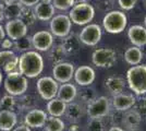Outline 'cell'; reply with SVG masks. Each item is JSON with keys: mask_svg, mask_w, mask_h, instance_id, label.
<instances>
[{"mask_svg": "<svg viewBox=\"0 0 146 131\" xmlns=\"http://www.w3.org/2000/svg\"><path fill=\"white\" fill-rule=\"evenodd\" d=\"M44 59L37 51H26L19 57L18 70L26 78H36L43 72Z\"/></svg>", "mask_w": 146, "mask_h": 131, "instance_id": "6da1fadb", "label": "cell"}, {"mask_svg": "<svg viewBox=\"0 0 146 131\" xmlns=\"http://www.w3.org/2000/svg\"><path fill=\"white\" fill-rule=\"evenodd\" d=\"M127 81L129 87L136 95L146 94V65H136L128 70Z\"/></svg>", "mask_w": 146, "mask_h": 131, "instance_id": "7a4b0ae2", "label": "cell"}, {"mask_svg": "<svg viewBox=\"0 0 146 131\" xmlns=\"http://www.w3.org/2000/svg\"><path fill=\"white\" fill-rule=\"evenodd\" d=\"M95 15L94 7L87 2L75 3L69 12V18L71 22L76 25H87L92 22Z\"/></svg>", "mask_w": 146, "mask_h": 131, "instance_id": "3957f363", "label": "cell"}, {"mask_svg": "<svg viewBox=\"0 0 146 131\" xmlns=\"http://www.w3.org/2000/svg\"><path fill=\"white\" fill-rule=\"evenodd\" d=\"M128 25V18L125 13L118 10L108 12L103 19V26L105 31L110 34H119L124 31Z\"/></svg>", "mask_w": 146, "mask_h": 131, "instance_id": "277c9868", "label": "cell"}, {"mask_svg": "<svg viewBox=\"0 0 146 131\" xmlns=\"http://www.w3.org/2000/svg\"><path fill=\"white\" fill-rule=\"evenodd\" d=\"M5 88L9 95L20 96L27 91V78L19 71L8 73L5 79Z\"/></svg>", "mask_w": 146, "mask_h": 131, "instance_id": "5b68a950", "label": "cell"}, {"mask_svg": "<svg viewBox=\"0 0 146 131\" xmlns=\"http://www.w3.org/2000/svg\"><path fill=\"white\" fill-rule=\"evenodd\" d=\"M37 92L39 93L40 97L45 100H50L55 98L58 93V82L51 76H43L40 78L36 84Z\"/></svg>", "mask_w": 146, "mask_h": 131, "instance_id": "8992f818", "label": "cell"}, {"mask_svg": "<svg viewBox=\"0 0 146 131\" xmlns=\"http://www.w3.org/2000/svg\"><path fill=\"white\" fill-rule=\"evenodd\" d=\"M92 61L99 68H111L117 61V54L111 48H99L93 53Z\"/></svg>", "mask_w": 146, "mask_h": 131, "instance_id": "52a82bcc", "label": "cell"}, {"mask_svg": "<svg viewBox=\"0 0 146 131\" xmlns=\"http://www.w3.org/2000/svg\"><path fill=\"white\" fill-rule=\"evenodd\" d=\"M72 22L70 18L66 14L56 15L50 20V31L51 34L57 37L64 38L71 32Z\"/></svg>", "mask_w": 146, "mask_h": 131, "instance_id": "ba28073f", "label": "cell"}, {"mask_svg": "<svg viewBox=\"0 0 146 131\" xmlns=\"http://www.w3.org/2000/svg\"><path fill=\"white\" fill-rule=\"evenodd\" d=\"M109 100L106 96H99L88 103L87 114L91 118H103L109 114Z\"/></svg>", "mask_w": 146, "mask_h": 131, "instance_id": "9c48e42d", "label": "cell"}, {"mask_svg": "<svg viewBox=\"0 0 146 131\" xmlns=\"http://www.w3.org/2000/svg\"><path fill=\"white\" fill-rule=\"evenodd\" d=\"M102 27L98 24H87L79 34L81 43L87 46H95L102 39Z\"/></svg>", "mask_w": 146, "mask_h": 131, "instance_id": "30bf717a", "label": "cell"}, {"mask_svg": "<svg viewBox=\"0 0 146 131\" xmlns=\"http://www.w3.org/2000/svg\"><path fill=\"white\" fill-rule=\"evenodd\" d=\"M27 25L20 19L10 20L6 24V34L11 41H18L27 35Z\"/></svg>", "mask_w": 146, "mask_h": 131, "instance_id": "8fae6325", "label": "cell"}, {"mask_svg": "<svg viewBox=\"0 0 146 131\" xmlns=\"http://www.w3.org/2000/svg\"><path fill=\"white\" fill-rule=\"evenodd\" d=\"M74 66L70 63H60L52 69L54 79L59 83H69L74 75Z\"/></svg>", "mask_w": 146, "mask_h": 131, "instance_id": "7c38bea8", "label": "cell"}, {"mask_svg": "<svg viewBox=\"0 0 146 131\" xmlns=\"http://www.w3.org/2000/svg\"><path fill=\"white\" fill-rule=\"evenodd\" d=\"M32 43L37 51H47L54 45V35L48 31H39L32 36Z\"/></svg>", "mask_w": 146, "mask_h": 131, "instance_id": "4fadbf2b", "label": "cell"}, {"mask_svg": "<svg viewBox=\"0 0 146 131\" xmlns=\"http://www.w3.org/2000/svg\"><path fill=\"white\" fill-rule=\"evenodd\" d=\"M19 57L12 50H2L0 51V68L3 69L7 73L15 72L18 70Z\"/></svg>", "mask_w": 146, "mask_h": 131, "instance_id": "5bb4252c", "label": "cell"}, {"mask_svg": "<svg viewBox=\"0 0 146 131\" xmlns=\"http://www.w3.org/2000/svg\"><path fill=\"white\" fill-rule=\"evenodd\" d=\"M74 80L81 86H88L95 81V71L90 66H81L74 71Z\"/></svg>", "mask_w": 146, "mask_h": 131, "instance_id": "9a60e30c", "label": "cell"}, {"mask_svg": "<svg viewBox=\"0 0 146 131\" xmlns=\"http://www.w3.org/2000/svg\"><path fill=\"white\" fill-rule=\"evenodd\" d=\"M48 118L46 112L42 109H31L25 115L24 122L30 128H43Z\"/></svg>", "mask_w": 146, "mask_h": 131, "instance_id": "2e32d148", "label": "cell"}, {"mask_svg": "<svg viewBox=\"0 0 146 131\" xmlns=\"http://www.w3.org/2000/svg\"><path fill=\"white\" fill-rule=\"evenodd\" d=\"M130 42L136 47H143L146 45V27L142 25H132L128 31Z\"/></svg>", "mask_w": 146, "mask_h": 131, "instance_id": "e0dca14e", "label": "cell"}, {"mask_svg": "<svg viewBox=\"0 0 146 131\" xmlns=\"http://www.w3.org/2000/svg\"><path fill=\"white\" fill-rule=\"evenodd\" d=\"M135 97H134L132 94H117L113 96V100H112V105L116 108L117 110L119 112H125L131 109L132 107L135 105Z\"/></svg>", "mask_w": 146, "mask_h": 131, "instance_id": "ac0fdd59", "label": "cell"}, {"mask_svg": "<svg viewBox=\"0 0 146 131\" xmlns=\"http://www.w3.org/2000/svg\"><path fill=\"white\" fill-rule=\"evenodd\" d=\"M22 8L23 5L20 2V0H5V6H3L5 19L8 21L19 19Z\"/></svg>", "mask_w": 146, "mask_h": 131, "instance_id": "d6986e66", "label": "cell"}, {"mask_svg": "<svg viewBox=\"0 0 146 131\" xmlns=\"http://www.w3.org/2000/svg\"><path fill=\"white\" fill-rule=\"evenodd\" d=\"M18 122V116L12 110H0V131H11Z\"/></svg>", "mask_w": 146, "mask_h": 131, "instance_id": "ffe728a7", "label": "cell"}, {"mask_svg": "<svg viewBox=\"0 0 146 131\" xmlns=\"http://www.w3.org/2000/svg\"><path fill=\"white\" fill-rule=\"evenodd\" d=\"M34 12L36 14V18L40 21H50L54 18L55 8L52 3H46L39 1L36 6L34 7Z\"/></svg>", "mask_w": 146, "mask_h": 131, "instance_id": "44dd1931", "label": "cell"}, {"mask_svg": "<svg viewBox=\"0 0 146 131\" xmlns=\"http://www.w3.org/2000/svg\"><path fill=\"white\" fill-rule=\"evenodd\" d=\"M78 90L71 83H63L61 86L58 88V93H57V98L64 102L66 104L72 103L74 98L76 97Z\"/></svg>", "mask_w": 146, "mask_h": 131, "instance_id": "7402d4cb", "label": "cell"}, {"mask_svg": "<svg viewBox=\"0 0 146 131\" xmlns=\"http://www.w3.org/2000/svg\"><path fill=\"white\" fill-rule=\"evenodd\" d=\"M62 47L66 51V55H68V56L78 54L80 48H81V41H80L79 36L74 33L69 34L68 36L63 38Z\"/></svg>", "mask_w": 146, "mask_h": 131, "instance_id": "603a6c76", "label": "cell"}, {"mask_svg": "<svg viewBox=\"0 0 146 131\" xmlns=\"http://www.w3.org/2000/svg\"><path fill=\"white\" fill-rule=\"evenodd\" d=\"M67 109V104L59 98H52L47 104V112L52 117H61L64 115Z\"/></svg>", "mask_w": 146, "mask_h": 131, "instance_id": "cb8c5ba5", "label": "cell"}, {"mask_svg": "<svg viewBox=\"0 0 146 131\" xmlns=\"http://www.w3.org/2000/svg\"><path fill=\"white\" fill-rule=\"evenodd\" d=\"M142 59H143V53L140 47L132 46V47L128 48L124 53V60L131 66L140 65Z\"/></svg>", "mask_w": 146, "mask_h": 131, "instance_id": "d4e9b609", "label": "cell"}, {"mask_svg": "<svg viewBox=\"0 0 146 131\" xmlns=\"http://www.w3.org/2000/svg\"><path fill=\"white\" fill-rule=\"evenodd\" d=\"M124 86L125 85H124L123 79L119 78V76H109L106 80V87L113 96L117 94L122 93L124 90Z\"/></svg>", "mask_w": 146, "mask_h": 131, "instance_id": "484cf974", "label": "cell"}, {"mask_svg": "<svg viewBox=\"0 0 146 131\" xmlns=\"http://www.w3.org/2000/svg\"><path fill=\"white\" fill-rule=\"evenodd\" d=\"M64 115L70 122H76L82 116V107L76 103H69L67 104Z\"/></svg>", "mask_w": 146, "mask_h": 131, "instance_id": "4316f807", "label": "cell"}, {"mask_svg": "<svg viewBox=\"0 0 146 131\" xmlns=\"http://www.w3.org/2000/svg\"><path fill=\"white\" fill-rule=\"evenodd\" d=\"M66 51L63 49L62 45H57L51 47V49L49 50L48 58L50 63L54 65H58L60 63H63V59L66 58Z\"/></svg>", "mask_w": 146, "mask_h": 131, "instance_id": "83f0119b", "label": "cell"}, {"mask_svg": "<svg viewBox=\"0 0 146 131\" xmlns=\"http://www.w3.org/2000/svg\"><path fill=\"white\" fill-rule=\"evenodd\" d=\"M64 128L66 125L63 120H61L59 117H52V116L47 118L44 126L45 131H63Z\"/></svg>", "mask_w": 146, "mask_h": 131, "instance_id": "f1b7e54d", "label": "cell"}, {"mask_svg": "<svg viewBox=\"0 0 146 131\" xmlns=\"http://www.w3.org/2000/svg\"><path fill=\"white\" fill-rule=\"evenodd\" d=\"M19 19L21 20V21H23L27 26H32V25L35 24L37 18H36L35 12H34V9H32L31 7L23 6Z\"/></svg>", "mask_w": 146, "mask_h": 131, "instance_id": "f546056e", "label": "cell"}, {"mask_svg": "<svg viewBox=\"0 0 146 131\" xmlns=\"http://www.w3.org/2000/svg\"><path fill=\"white\" fill-rule=\"evenodd\" d=\"M13 48L20 51V53H26V51H30L33 48V43H32V37L25 35L24 37L20 38L18 41H14L13 42Z\"/></svg>", "mask_w": 146, "mask_h": 131, "instance_id": "4dcf8cb0", "label": "cell"}, {"mask_svg": "<svg viewBox=\"0 0 146 131\" xmlns=\"http://www.w3.org/2000/svg\"><path fill=\"white\" fill-rule=\"evenodd\" d=\"M35 105V98L31 94H22L20 95V98L17 100V106L23 109H32Z\"/></svg>", "mask_w": 146, "mask_h": 131, "instance_id": "1f68e13d", "label": "cell"}, {"mask_svg": "<svg viewBox=\"0 0 146 131\" xmlns=\"http://www.w3.org/2000/svg\"><path fill=\"white\" fill-rule=\"evenodd\" d=\"M123 122L128 126L129 129H130V128H135V127H137L139 124L141 122V115L137 112H135V110L128 112V114L125 115V117H124Z\"/></svg>", "mask_w": 146, "mask_h": 131, "instance_id": "d6a6232c", "label": "cell"}, {"mask_svg": "<svg viewBox=\"0 0 146 131\" xmlns=\"http://www.w3.org/2000/svg\"><path fill=\"white\" fill-rule=\"evenodd\" d=\"M17 106V100L12 95H6L0 100V110H14Z\"/></svg>", "mask_w": 146, "mask_h": 131, "instance_id": "836d02e7", "label": "cell"}, {"mask_svg": "<svg viewBox=\"0 0 146 131\" xmlns=\"http://www.w3.org/2000/svg\"><path fill=\"white\" fill-rule=\"evenodd\" d=\"M52 6L55 9L58 10H68L70 8H72L75 5L74 0H52L51 1Z\"/></svg>", "mask_w": 146, "mask_h": 131, "instance_id": "e575fe53", "label": "cell"}, {"mask_svg": "<svg viewBox=\"0 0 146 131\" xmlns=\"http://www.w3.org/2000/svg\"><path fill=\"white\" fill-rule=\"evenodd\" d=\"M88 131H104V124L100 118H91L87 125Z\"/></svg>", "mask_w": 146, "mask_h": 131, "instance_id": "d590c367", "label": "cell"}, {"mask_svg": "<svg viewBox=\"0 0 146 131\" xmlns=\"http://www.w3.org/2000/svg\"><path fill=\"white\" fill-rule=\"evenodd\" d=\"M137 0H118V3L122 10H132L135 5H136Z\"/></svg>", "mask_w": 146, "mask_h": 131, "instance_id": "8d00e7d4", "label": "cell"}, {"mask_svg": "<svg viewBox=\"0 0 146 131\" xmlns=\"http://www.w3.org/2000/svg\"><path fill=\"white\" fill-rule=\"evenodd\" d=\"M82 98L83 100H85V102H92V100L95 98V93H94V91L93 90H88V88H86L83 91V93H82Z\"/></svg>", "mask_w": 146, "mask_h": 131, "instance_id": "74e56055", "label": "cell"}, {"mask_svg": "<svg viewBox=\"0 0 146 131\" xmlns=\"http://www.w3.org/2000/svg\"><path fill=\"white\" fill-rule=\"evenodd\" d=\"M0 45L2 48H5V50H11V48H13V41L10 38H5Z\"/></svg>", "mask_w": 146, "mask_h": 131, "instance_id": "f35d334b", "label": "cell"}, {"mask_svg": "<svg viewBox=\"0 0 146 131\" xmlns=\"http://www.w3.org/2000/svg\"><path fill=\"white\" fill-rule=\"evenodd\" d=\"M39 1H40V0H20V2H21V3H22L24 7L36 6Z\"/></svg>", "mask_w": 146, "mask_h": 131, "instance_id": "ab89813d", "label": "cell"}, {"mask_svg": "<svg viewBox=\"0 0 146 131\" xmlns=\"http://www.w3.org/2000/svg\"><path fill=\"white\" fill-rule=\"evenodd\" d=\"M12 131H32V130H31L30 127H27L26 125H21L19 126V127H17L15 129H13Z\"/></svg>", "mask_w": 146, "mask_h": 131, "instance_id": "60d3db41", "label": "cell"}, {"mask_svg": "<svg viewBox=\"0 0 146 131\" xmlns=\"http://www.w3.org/2000/svg\"><path fill=\"white\" fill-rule=\"evenodd\" d=\"M5 36H6V31H5V29L2 27V25L0 24V44L5 39Z\"/></svg>", "mask_w": 146, "mask_h": 131, "instance_id": "b9f144b4", "label": "cell"}, {"mask_svg": "<svg viewBox=\"0 0 146 131\" xmlns=\"http://www.w3.org/2000/svg\"><path fill=\"white\" fill-rule=\"evenodd\" d=\"M5 20V10H3V5L0 3V22Z\"/></svg>", "mask_w": 146, "mask_h": 131, "instance_id": "7bdbcfd3", "label": "cell"}, {"mask_svg": "<svg viewBox=\"0 0 146 131\" xmlns=\"http://www.w3.org/2000/svg\"><path fill=\"white\" fill-rule=\"evenodd\" d=\"M108 131H124V130L122 128H120V127H111Z\"/></svg>", "mask_w": 146, "mask_h": 131, "instance_id": "ee69618b", "label": "cell"}, {"mask_svg": "<svg viewBox=\"0 0 146 131\" xmlns=\"http://www.w3.org/2000/svg\"><path fill=\"white\" fill-rule=\"evenodd\" d=\"M42 2H46V3H51V1L52 0H40Z\"/></svg>", "mask_w": 146, "mask_h": 131, "instance_id": "f6af8a7d", "label": "cell"}, {"mask_svg": "<svg viewBox=\"0 0 146 131\" xmlns=\"http://www.w3.org/2000/svg\"><path fill=\"white\" fill-rule=\"evenodd\" d=\"M1 83H2V73L0 72V85H1Z\"/></svg>", "mask_w": 146, "mask_h": 131, "instance_id": "bcb514c9", "label": "cell"}, {"mask_svg": "<svg viewBox=\"0 0 146 131\" xmlns=\"http://www.w3.org/2000/svg\"><path fill=\"white\" fill-rule=\"evenodd\" d=\"M144 24H145V27H146V17H145V19H144Z\"/></svg>", "mask_w": 146, "mask_h": 131, "instance_id": "7dc6e473", "label": "cell"}, {"mask_svg": "<svg viewBox=\"0 0 146 131\" xmlns=\"http://www.w3.org/2000/svg\"><path fill=\"white\" fill-rule=\"evenodd\" d=\"M3 1H5V0H3Z\"/></svg>", "mask_w": 146, "mask_h": 131, "instance_id": "c3c4849f", "label": "cell"}]
</instances>
